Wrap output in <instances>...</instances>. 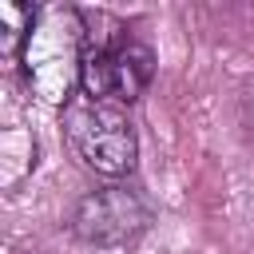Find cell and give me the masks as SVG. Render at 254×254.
I'll use <instances>...</instances> for the list:
<instances>
[{
	"label": "cell",
	"mask_w": 254,
	"mask_h": 254,
	"mask_svg": "<svg viewBox=\"0 0 254 254\" xmlns=\"http://www.w3.org/2000/svg\"><path fill=\"white\" fill-rule=\"evenodd\" d=\"M64 135L75 159L95 171L99 179H127L139 163V135L127 119L123 107L115 103H95V99H75L64 107Z\"/></svg>",
	"instance_id": "obj_1"
},
{
	"label": "cell",
	"mask_w": 254,
	"mask_h": 254,
	"mask_svg": "<svg viewBox=\"0 0 254 254\" xmlns=\"http://www.w3.org/2000/svg\"><path fill=\"white\" fill-rule=\"evenodd\" d=\"M36 20H40V12L32 4L0 0V56L4 60H24L28 40L36 32Z\"/></svg>",
	"instance_id": "obj_4"
},
{
	"label": "cell",
	"mask_w": 254,
	"mask_h": 254,
	"mask_svg": "<svg viewBox=\"0 0 254 254\" xmlns=\"http://www.w3.org/2000/svg\"><path fill=\"white\" fill-rule=\"evenodd\" d=\"M155 79V52L139 40L95 44L79 52V91L95 103L127 107L135 103Z\"/></svg>",
	"instance_id": "obj_3"
},
{
	"label": "cell",
	"mask_w": 254,
	"mask_h": 254,
	"mask_svg": "<svg viewBox=\"0 0 254 254\" xmlns=\"http://www.w3.org/2000/svg\"><path fill=\"white\" fill-rule=\"evenodd\" d=\"M151 222H155V210L143 198V190L123 187V183H107L99 190H87L71 206V218H67L71 234L95 250H115V246L135 242L139 234H147Z\"/></svg>",
	"instance_id": "obj_2"
}]
</instances>
